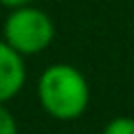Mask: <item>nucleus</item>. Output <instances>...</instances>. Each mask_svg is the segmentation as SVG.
<instances>
[{"label": "nucleus", "mask_w": 134, "mask_h": 134, "mask_svg": "<svg viewBox=\"0 0 134 134\" xmlns=\"http://www.w3.org/2000/svg\"><path fill=\"white\" fill-rule=\"evenodd\" d=\"M37 99L46 114L57 121H75L86 112L90 86L81 70L70 64H53L37 81Z\"/></svg>", "instance_id": "f257e3e1"}, {"label": "nucleus", "mask_w": 134, "mask_h": 134, "mask_svg": "<svg viewBox=\"0 0 134 134\" xmlns=\"http://www.w3.org/2000/svg\"><path fill=\"white\" fill-rule=\"evenodd\" d=\"M55 37L53 20L42 9L31 4L13 9L4 20L2 40L13 46L20 55H35L42 53Z\"/></svg>", "instance_id": "f03ea898"}, {"label": "nucleus", "mask_w": 134, "mask_h": 134, "mask_svg": "<svg viewBox=\"0 0 134 134\" xmlns=\"http://www.w3.org/2000/svg\"><path fill=\"white\" fill-rule=\"evenodd\" d=\"M24 55H20L13 46L0 40V103H7L22 90L26 79Z\"/></svg>", "instance_id": "7ed1b4c3"}, {"label": "nucleus", "mask_w": 134, "mask_h": 134, "mask_svg": "<svg viewBox=\"0 0 134 134\" xmlns=\"http://www.w3.org/2000/svg\"><path fill=\"white\" fill-rule=\"evenodd\" d=\"M103 134H134V119L132 116H116L103 127Z\"/></svg>", "instance_id": "20e7f679"}, {"label": "nucleus", "mask_w": 134, "mask_h": 134, "mask_svg": "<svg viewBox=\"0 0 134 134\" xmlns=\"http://www.w3.org/2000/svg\"><path fill=\"white\" fill-rule=\"evenodd\" d=\"M0 134H18L15 119H13V114L4 108V103H0Z\"/></svg>", "instance_id": "39448f33"}, {"label": "nucleus", "mask_w": 134, "mask_h": 134, "mask_svg": "<svg viewBox=\"0 0 134 134\" xmlns=\"http://www.w3.org/2000/svg\"><path fill=\"white\" fill-rule=\"evenodd\" d=\"M33 0H0V4L2 7H9V9H18V7H26V4H31Z\"/></svg>", "instance_id": "423d86ee"}]
</instances>
